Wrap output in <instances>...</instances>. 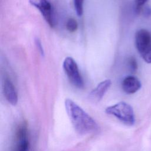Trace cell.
<instances>
[{"label": "cell", "mask_w": 151, "mask_h": 151, "mask_svg": "<svg viewBox=\"0 0 151 151\" xmlns=\"http://www.w3.org/2000/svg\"><path fill=\"white\" fill-rule=\"evenodd\" d=\"M29 3L37 8L48 24L53 27L55 25L52 6L48 0H29Z\"/></svg>", "instance_id": "cell-5"}, {"label": "cell", "mask_w": 151, "mask_h": 151, "mask_svg": "<svg viewBox=\"0 0 151 151\" xmlns=\"http://www.w3.org/2000/svg\"><path fill=\"white\" fill-rule=\"evenodd\" d=\"M128 65L130 70L132 72H135L137 69V63L136 58L133 57H130L128 60Z\"/></svg>", "instance_id": "cell-13"}, {"label": "cell", "mask_w": 151, "mask_h": 151, "mask_svg": "<svg viewBox=\"0 0 151 151\" xmlns=\"http://www.w3.org/2000/svg\"><path fill=\"white\" fill-rule=\"evenodd\" d=\"M122 87L127 94H133L137 92L141 87V83L135 76H126L122 81Z\"/></svg>", "instance_id": "cell-9"}, {"label": "cell", "mask_w": 151, "mask_h": 151, "mask_svg": "<svg viewBox=\"0 0 151 151\" xmlns=\"http://www.w3.org/2000/svg\"><path fill=\"white\" fill-rule=\"evenodd\" d=\"M65 106L72 124L78 133L86 134L97 130L96 121L73 100L67 99Z\"/></svg>", "instance_id": "cell-1"}, {"label": "cell", "mask_w": 151, "mask_h": 151, "mask_svg": "<svg viewBox=\"0 0 151 151\" xmlns=\"http://www.w3.org/2000/svg\"><path fill=\"white\" fill-rule=\"evenodd\" d=\"M3 91L7 101L12 105L17 104L18 102V94L12 82L8 78L4 79L3 83Z\"/></svg>", "instance_id": "cell-8"}, {"label": "cell", "mask_w": 151, "mask_h": 151, "mask_svg": "<svg viewBox=\"0 0 151 151\" xmlns=\"http://www.w3.org/2000/svg\"><path fill=\"white\" fill-rule=\"evenodd\" d=\"M148 0H134V10L137 14H139L143 9V6Z\"/></svg>", "instance_id": "cell-12"}, {"label": "cell", "mask_w": 151, "mask_h": 151, "mask_svg": "<svg viewBox=\"0 0 151 151\" xmlns=\"http://www.w3.org/2000/svg\"><path fill=\"white\" fill-rule=\"evenodd\" d=\"M29 147L27 139V125L26 123H21L17 127L14 139L13 151H28Z\"/></svg>", "instance_id": "cell-6"}, {"label": "cell", "mask_w": 151, "mask_h": 151, "mask_svg": "<svg viewBox=\"0 0 151 151\" xmlns=\"http://www.w3.org/2000/svg\"><path fill=\"white\" fill-rule=\"evenodd\" d=\"M143 12H144L145 15H146V17H149V16H150V14H151V9H150V8L147 7V8H146L145 9Z\"/></svg>", "instance_id": "cell-15"}, {"label": "cell", "mask_w": 151, "mask_h": 151, "mask_svg": "<svg viewBox=\"0 0 151 151\" xmlns=\"http://www.w3.org/2000/svg\"><path fill=\"white\" fill-rule=\"evenodd\" d=\"M134 40L142 58L147 63H151V32L146 29H140L136 32Z\"/></svg>", "instance_id": "cell-3"}, {"label": "cell", "mask_w": 151, "mask_h": 151, "mask_svg": "<svg viewBox=\"0 0 151 151\" xmlns=\"http://www.w3.org/2000/svg\"><path fill=\"white\" fill-rule=\"evenodd\" d=\"M35 45L37 48V49L38 50V51L40 52V53L41 54V55H44V49L41 44V42L40 41V40L38 38H36L35 40Z\"/></svg>", "instance_id": "cell-14"}, {"label": "cell", "mask_w": 151, "mask_h": 151, "mask_svg": "<svg viewBox=\"0 0 151 151\" xmlns=\"http://www.w3.org/2000/svg\"><path fill=\"white\" fill-rule=\"evenodd\" d=\"M83 3L84 0H74V9L77 15L81 17L83 13Z\"/></svg>", "instance_id": "cell-11"}, {"label": "cell", "mask_w": 151, "mask_h": 151, "mask_svg": "<svg viewBox=\"0 0 151 151\" xmlns=\"http://www.w3.org/2000/svg\"><path fill=\"white\" fill-rule=\"evenodd\" d=\"M106 113L117 117L123 123L132 126L134 124L135 117L132 107L128 103L121 101L106 108Z\"/></svg>", "instance_id": "cell-2"}, {"label": "cell", "mask_w": 151, "mask_h": 151, "mask_svg": "<svg viewBox=\"0 0 151 151\" xmlns=\"http://www.w3.org/2000/svg\"><path fill=\"white\" fill-rule=\"evenodd\" d=\"M111 81L109 79L105 80L100 82L95 88H94L89 94V99L93 102L100 101L107 90L111 86Z\"/></svg>", "instance_id": "cell-7"}, {"label": "cell", "mask_w": 151, "mask_h": 151, "mask_svg": "<svg viewBox=\"0 0 151 151\" xmlns=\"http://www.w3.org/2000/svg\"><path fill=\"white\" fill-rule=\"evenodd\" d=\"M66 28L71 32H73L77 31L78 28V23L77 21L73 18H70L66 22Z\"/></svg>", "instance_id": "cell-10"}, {"label": "cell", "mask_w": 151, "mask_h": 151, "mask_svg": "<svg viewBox=\"0 0 151 151\" xmlns=\"http://www.w3.org/2000/svg\"><path fill=\"white\" fill-rule=\"evenodd\" d=\"M63 70L70 83L78 88L84 87V83L75 60L71 57H66L63 64Z\"/></svg>", "instance_id": "cell-4"}]
</instances>
